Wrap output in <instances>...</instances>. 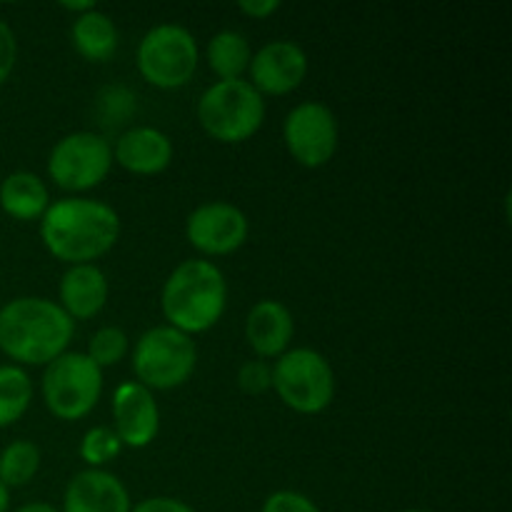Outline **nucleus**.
<instances>
[{"label": "nucleus", "instance_id": "obj_1", "mask_svg": "<svg viewBox=\"0 0 512 512\" xmlns=\"http://www.w3.org/2000/svg\"><path fill=\"white\" fill-rule=\"evenodd\" d=\"M118 238L120 215L93 198L55 200L40 218V240L60 263H95L115 248Z\"/></svg>", "mask_w": 512, "mask_h": 512}, {"label": "nucleus", "instance_id": "obj_2", "mask_svg": "<svg viewBox=\"0 0 512 512\" xmlns=\"http://www.w3.org/2000/svg\"><path fill=\"white\" fill-rule=\"evenodd\" d=\"M75 323L48 298H15L0 305V353L13 365H50L68 353Z\"/></svg>", "mask_w": 512, "mask_h": 512}, {"label": "nucleus", "instance_id": "obj_3", "mask_svg": "<svg viewBox=\"0 0 512 512\" xmlns=\"http://www.w3.org/2000/svg\"><path fill=\"white\" fill-rule=\"evenodd\" d=\"M160 308L170 328L185 335L208 333L228 308V280L213 260H185L168 275Z\"/></svg>", "mask_w": 512, "mask_h": 512}, {"label": "nucleus", "instance_id": "obj_4", "mask_svg": "<svg viewBox=\"0 0 512 512\" xmlns=\"http://www.w3.org/2000/svg\"><path fill=\"white\" fill-rule=\"evenodd\" d=\"M198 123L223 145L253 138L265 123V98L248 80H218L198 98Z\"/></svg>", "mask_w": 512, "mask_h": 512}, {"label": "nucleus", "instance_id": "obj_5", "mask_svg": "<svg viewBox=\"0 0 512 512\" xmlns=\"http://www.w3.org/2000/svg\"><path fill=\"white\" fill-rule=\"evenodd\" d=\"M198 365V348L190 335L155 325L145 330L133 348L135 383L148 390H175L188 383Z\"/></svg>", "mask_w": 512, "mask_h": 512}, {"label": "nucleus", "instance_id": "obj_6", "mask_svg": "<svg viewBox=\"0 0 512 512\" xmlns=\"http://www.w3.org/2000/svg\"><path fill=\"white\" fill-rule=\"evenodd\" d=\"M273 390L298 415H320L335 400V373L313 348H290L273 365Z\"/></svg>", "mask_w": 512, "mask_h": 512}, {"label": "nucleus", "instance_id": "obj_7", "mask_svg": "<svg viewBox=\"0 0 512 512\" xmlns=\"http://www.w3.org/2000/svg\"><path fill=\"white\" fill-rule=\"evenodd\" d=\"M140 78L158 90H178L193 80L200 63L198 40L183 25H155L135 53Z\"/></svg>", "mask_w": 512, "mask_h": 512}, {"label": "nucleus", "instance_id": "obj_8", "mask_svg": "<svg viewBox=\"0 0 512 512\" xmlns=\"http://www.w3.org/2000/svg\"><path fill=\"white\" fill-rule=\"evenodd\" d=\"M103 370L85 353H63L45 365L43 403L53 418L73 423L93 413L103 395Z\"/></svg>", "mask_w": 512, "mask_h": 512}, {"label": "nucleus", "instance_id": "obj_9", "mask_svg": "<svg viewBox=\"0 0 512 512\" xmlns=\"http://www.w3.org/2000/svg\"><path fill=\"white\" fill-rule=\"evenodd\" d=\"M113 168V145L98 133L78 130L53 145L48 158V175L58 188L70 193L93 190L108 178Z\"/></svg>", "mask_w": 512, "mask_h": 512}, {"label": "nucleus", "instance_id": "obj_10", "mask_svg": "<svg viewBox=\"0 0 512 512\" xmlns=\"http://www.w3.org/2000/svg\"><path fill=\"white\" fill-rule=\"evenodd\" d=\"M283 143L298 165L310 170L323 168L338 153V118L325 103L305 100L285 115Z\"/></svg>", "mask_w": 512, "mask_h": 512}, {"label": "nucleus", "instance_id": "obj_11", "mask_svg": "<svg viewBox=\"0 0 512 512\" xmlns=\"http://www.w3.org/2000/svg\"><path fill=\"white\" fill-rule=\"evenodd\" d=\"M248 235V215L238 205L225 203V200L198 205L185 220L188 243L208 258H223V255L235 253L243 248Z\"/></svg>", "mask_w": 512, "mask_h": 512}, {"label": "nucleus", "instance_id": "obj_12", "mask_svg": "<svg viewBox=\"0 0 512 512\" xmlns=\"http://www.w3.org/2000/svg\"><path fill=\"white\" fill-rule=\"evenodd\" d=\"M308 53L303 45L293 43V40H273L265 43L258 53L250 58L248 83L258 90L260 95H288L303 85L305 75H308Z\"/></svg>", "mask_w": 512, "mask_h": 512}, {"label": "nucleus", "instance_id": "obj_13", "mask_svg": "<svg viewBox=\"0 0 512 512\" xmlns=\"http://www.w3.org/2000/svg\"><path fill=\"white\" fill-rule=\"evenodd\" d=\"M113 433L123 448L143 450L155 443L160 433V408L153 390L128 380L120 383L113 393Z\"/></svg>", "mask_w": 512, "mask_h": 512}, {"label": "nucleus", "instance_id": "obj_14", "mask_svg": "<svg viewBox=\"0 0 512 512\" xmlns=\"http://www.w3.org/2000/svg\"><path fill=\"white\" fill-rule=\"evenodd\" d=\"M173 155V140L153 125H138V128L125 130L115 140L113 148L115 163L128 173L143 175V178L165 173L173 163Z\"/></svg>", "mask_w": 512, "mask_h": 512}, {"label": "nucleus", "instance_id": "obj_15", "mask_svg": "<svg viewBox=\"0 0 512 512\" xmlns=\"http://www.w3.org/2000/svg\"><path fill=\"white\" fill-rule=\"evenodd\" d=\"M293 335L295 318L280 300H258L245 318V340L260 360H278L288 353Z\"/></svg>", "mask_w": 512, "mask_h": 512}, {"label": "nucleus", "instance_id": "obj_16", "mask_svg": "<svg viewBox=\"0 0 512 512\" xmlns=\"http://www.w3.org/2000/svg\"><path fill=\"white\" fill-rule=\"evenodd\" d=\"M128 488L108 470H83L68 483L60 512H130Z\"/></svg>", "mask_w": 512, "mask_h": 512}, {"label": "nucleus", "instance_id": "obj_17", "mask_svg": "<svg viewBox=\"0 0 512 512\" xmlns=\"http://www.w3.org/2000/svg\"><path fill=\"white\" fill-rule=\"evenodd\" d=\"M60 308L70 320H93L103 313L110 298V283L95 263L70 265L60 278Z\"/></svg>", "mask_w": 512, "mask_h": 512}, {"label": "nucleus", "instance_id": "obj_18", "mask_svg": "<svg viewBox=\"0 0 512 512\" xmlns=\"http://www.w3.org/2000/svg\"><path fill=\"white\" fill-rule=\"evenodd\" d=\"M0 208L8 218L30 223L40 220L50 208V190L40 175L18 170L0 183Z\"/></svg>", "mask_w": 512, "mask_h": 512}, {"label": "nucleus", "instance_id": "obj_19", "mask_svg": "<svg viewBox=\"0 0 512 512\" xmlns=\"http://www.w3.org/2000/svg\"><path fill=\"white\" fill-rule=\"evenodd\" d=\"M70 40L78 55L88 63H105L118 53L120 35L115 28L113 18L103 10L93 8L88 13L73 18V28H70Z\"/></svg>", "mask_w": 512, "mask_h": 512}, {"label": "nucleus", "instance_id": "obj_20", "mask_svg": "<svg viewBox=\"0 0 512 512\" xmlns=\"http://www.w3.org/2000/svg\"><path fill=\"white\" fill-rule=\"evenodd\" d=\"M250 58H253V48L238 30H220L205 48L208 68L218 75V80H243L250 68Z\"/></svg>", "mask_w": 512, "mask_h": 512}, {"label": "nucleus", "instance_id": "obj_21", "mask_svg": "<svg viewBox=\"0 0 512 512\" xmlns=\"http://www.w3.org/2000/svg\"><path fill=\"white\" fill-rule=\"evenodd\" d=\"M33 403L30 375L18 365H0V430L10 428Z\"/></svg>", "mask_w": 512, "mask_h": 512}, {"label": "nucleus", "instance_id": "obj_22", "mask_svg": "<svg viewBox=\"0 0 512 512\" xmlns=\"http://www.w3.org/2000/svg\"><path fill=\"white\" fill-rule=\"evenodd\" d=\"M40 448L30 440H13L0 453V483L5 488H23L38 475Z\"/></svg>", "mask_w": 512, "mask_h": 512}, {"label": "nucleus", "instance_id": "obj_23", "mask_svg": "<svg viewBox=\"0 0 512 512\" xmlns=\"http://www.w3.org/2000/svg\"><path fill=\"white\" fill-rule=\"evenodd\" d=\"M130 353V338L123 328L118 325H103L100 330H95L93 338L88 343V358L98 365L100 370L110 368V365H118L120 360L128 358Z\"/></svg>", "mask_w": 512, "mask_h": 512}, {"label": "nucleus", "instance_id": "obj_24", "mask_svg": "<svg viewBox=\"0 0 512 512\" xmlns=\"http://www.w3.org/2000/svg\"><path fill=\"white\" fill-rule=\"evenodd\" d=\"M120 453H123V443L113 433V428H105V425L90 428L80 440V458L90 470H103V465L118 458Z\"/></svg>", "mask_w": 512, "mask_h": 512}, {"label": "nucleus", "instance_id": "obj_25", "mask_svg": "<svg viewBox=\"0 0 512 512\" xmlns=\"http://www.w3.org/2000/svg\"><path fill=\"white\" fill-rule=\"evenodd\" d=\"M238 388L245 395H263L273 388V365L268 360H248L238 370Z\"/></svg>", "mask_w": 512, "mask_h": 512}, {"label": "nucleus", "instance_id": "obj_26", "mask_svg": "<svg viewBox=\"0 0 512 512\" xmlns=\"http://www.w3.org/2000/svg\"><path fill=\"white\" fill-rule=\"evenodd\" d=\"M260 512H320V508L298 490H278V493L268 495Z\"/></svg>", "mask_w": 512, "mask_h": 512}, {"label": "nucleus", "instance_id": "obj_27", "mask_svg": "<svg viewBox=\"0 0 512 512\" xmlns=\"http://www.w3.org/2000/svg\"><path fill=\"white\" fill-rule=\"evenodd\" d=\"M15 63H18V38L13 28L0 18V85L13 75Z\"/></svg>", "mask_w": 512, "mask_h": 512}, {"label": "nucleus", "instance_id": "obj_28", "mask_svg": "<svg viewBox=\"0 0 512 512\" xmlns=\"http://www.w3.org/2000/svg\"><path fill=\"white\" fill-rule=\"evenodd\" d=\"M130 512H195V510L190 508L188 503H183V500L165 498V495H160V498L140 500V503L135 505Z\"/></svg>", "mask_w": 512, "mask_h": 512}, {"label": "nucleus", "instance_id": "obj_29", "mask_svg": "<svg viewBox=\"0 0 512 512\" xmlns=\"http://www.w3.org/2000/svg\"><path fill=\"white\" fill-rule=\"evenodd\" d=\"M238 10L245 18L265 20L270 18V15L278 13L280 0H243V3H238Z\"/></svg>", "mask_w": 512, "mask_h": 512}, {"label": "nucleus", "instance_id": "obj_30", "mask_svg": "<svg viewBox=\"0 0 512 512\" xmlns=\"http://www.w3.org/2000/svg\"><path fill=\"white\" fill-rule=\"evenodd\" d=\"M60 8H63V10H68V13H75V18H78V15L88 13V10L98 8V5H95V3H90V0H83V3H60Z\"/></svg>", "mask_w": 512, "mask_h": 512}, {"label": "nucleus", "instance_id": "obj_31", "mask_svg": "<svg viewBox=\"0 0 512 512\" xmlns=\"http://www.w3.org/2000/svg\"><path fill=\"white\" fill-rule=\"evenodd\" d=\"M15 512H60L58 508H53L50 503H28L23 508H18Z\"/></svg>", "mask_w": 512, "mask_h": 512}, {"label": "nucleus", "instance_id": "obj_32", "mask_svg": "<svg viewBox=\"0 0 512 512\" xmlns=\"http://www.w3.org/2000/svg\"><path fill=\"white\" fill-rule=\"evenodd\" d=\"M10 508V490L0 483V512H8Z\"/></svg>", "mask_w": 512, "mask_h": 512}, {"label": "nucleus", "instance_id": "obj_33", "mask_svg": "<svg viewBox=\"0 0 512 512\" xmlns=\"http://www.w3.org/2000/svg\"><path fill=\"white\" fill-rule=\"evenodd\" d=\"M403 512H430V510H423V508H410V510H403Z\"/></svg>", "mask_w": 512, "mask_h": 512}]
</instances>
